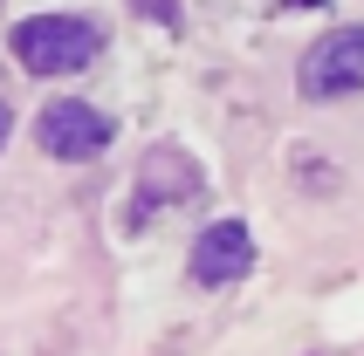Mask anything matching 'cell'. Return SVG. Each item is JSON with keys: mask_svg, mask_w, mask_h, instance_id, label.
Here are the masks:
<instances>
[{"mask_svg": "<svg viewBox=\"0 0 364 356\" xmlns=\"http://www.w3.org/2000/svg\"><path fill=\"white\" fill-rule=\"evenodd\" d=\"M296 82H303V96H316V103L358 96L364 89V28H330L303 55V76Z\"/></svg>", "mask_w": 364, "mask_h": 356, "instance_id": "7a4b0ae2", "label": "cell"}, {"mask_svg": "<svg viewBox=\"0 0 364 356\" xmlns=\"http://www.w3.org/2000/svg\"><path fill=\"white\" fill-rule=\"evenodd\" d=\"M7 130H14V117H7V103H0V151H7Z\"/></svg>", "mask_w": 364, "mask_h": 356, "instance_id": "5b68a950", "label": "cell"}, {"mask_svg": "<svg viewBox=\"0 0 364 356\" xmlns=\"http://www.w3.org/2000/svg\"><path fill=\"white\" fill-rule=\"evenodd\" d=\"M255 267V233H247L241 219H213L200 240H193V281L200 288H227V281H241Z\"/></svg>", "mask_w": 364, "mask_h": 356, "instance_id": "277c9868", "label": "cell"}, {"mask_svg": "<svg viewBox=\"0 0 364 356\" xmlns=\"http://www.w3.org/2000/svg\"><path fill=\"white\" fill-rule=\"evenodd\" d=\"M35 138H41L48 158L82 165V158H103V151H110V117L90 110V103H76V96H55V103L35 117Z\"/></svg>", "mask_w": 364, "mask_h": 356, "instance_id": "3957f363", "label": "cell"}, {"mask_svg": "<svg viewBox=\"0 0 364 356\" xmlns=\"http://www.w3.org/2000/svg\"><path fill=\"white\" fill-rule=\"evenodd\" d=\"M103 28L90 14H35L14 28V55L28 76H76L82 62H97Z\"/></svg>", "mask_w": 364, "mask_h": 356, "instance_id": "6da1fadb", "label": "cell"}]
</instances>
